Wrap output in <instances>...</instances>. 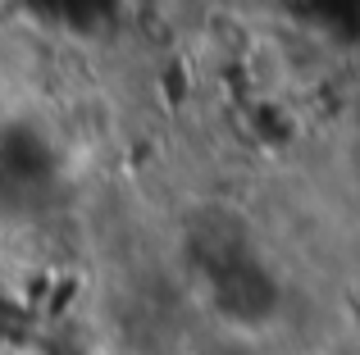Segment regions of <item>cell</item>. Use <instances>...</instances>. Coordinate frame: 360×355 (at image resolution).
<instances>
[{
    "instance_id": "1",
    "label": "cell",
    "mask_w": 360,
    "mask_h": 355,
    "mask_svg": "<svg viewBox=\"0 0 360 355\" xmlns=\"http://www.w3.org/2000/svg\"><path fill=\"white\" fill-rule=\"evenodd\" d=\"M210 5L224 9V14H242V18H246V14H260L269 0H210Z\"/></svg>"
}]
</instances>
